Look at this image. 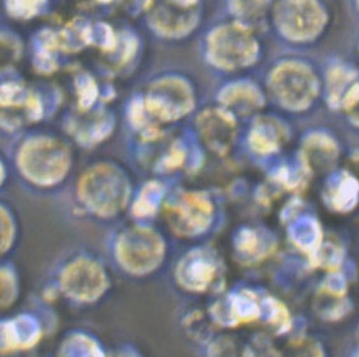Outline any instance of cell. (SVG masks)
I'll use <instances>...</instances> for the list:
<instances>
[{"label":"cell","instance_id":"1","mask_svg":"<svg viewBox=\"0 0 359 357\" xmlns=\"http://www.w3.org/2000/svg\"><path fill=\"white\" fill-rule=\"evenodd\" d=\"M200 47L208 67L218 72L247 69L255 64L259 52L253 31L234 18L214 22L208 27Z\"/></svg>","mask_w":359,"mask_h":357},{"label":"cell","instance_id":"2","mask_svg":"<svg viewBox=\"0 0 359 357\" xmlns=\"http://www.w3.org/2000/svg\"><path fill=\"white\" fill-rule=\"evenodd\" d=\"M205 0H148L144 22L157 38L166 43H181L201 28Z\"/></svg>","mask_w":359,"mask_h":357},{"label":"cell","instance_id":"3","mask_svg":"<svg viewBox=\"0 0 359 357\" xmlns=\"http://www.w3.org/2000/svg\"><path fill=\"white\" fill-rule=\"evenodd\" d=\"M69 154L58 141L39 138L27 141L20 153V168L34 185L48 186L64 177Z\"/></svg>","mask_w":359,"mask_h":357},{"label":"cell","instance_id":"4","mask_svg":"<svg viewBox=\"0 0 359 357\" xmlns=\"http://www.w3.org/2000/svg\"><path fill=\"white\" fill-rule=\"evenodd\" d=\"M273 95L285 108H308L318 94V83L305 66L296 62L280 64L269 78Z\"/></svg>","mask_w":359,"mask_h":357},{"label":"cell","instance_id":"5","mask_svg":"<svg viewBox=\"0 0 359 357\" xmlns=\"http://www.w3.org/2000/svg\"><path fill=\"white\" fill-rule=\"evenodd\" d=\"M184 78L163 77L148 89V108L162 119H177L193 106V91Z\"/></svg>","mask_w":359,"mask_h":357},{"label":"cell","instance_id":"6","mask_svg":"<svg viewBox=\"0 0 359 357\" xmlns=\"http://www.w3.org/2000/svg\"><path fill=\"white\" fill-rule=\"evenodd\" d=\"M278 31L292 41H309L318 31V8L311 0H281L275 10Z\"/></svg>","mask_w":359,"mask_h":357},{"label":"cell","instance_id":"7","mask_svg":"<svg viewBox=\"0 0 359 357\" xmlns=\"http://www.w3.org/2000/svg\"><path fill=\"white\" fill-rule=\"evenodd\" d=\"M116 174L97 169L83 179V198L93 210L109 214L118 209L122 201V186H118Z\"/></svg>","mask_w":359,"mask_h":357},{"label":"cell","instance_id":"8","mask_svg":"<svg viewBox=\"0 0 359 357\" xmlns=\"http://www.w3.org/2000/svg\"><path fill=\"white\" fill-rule=\"evenodd\" d=\"M65 290L72 298L91 300L103 292L105 278L99 265L89 260H77L62 275Z\"/></svg>","mask_w":359,"mask_h":357},{"label":"cell","instance_id":"9","mask_svg":"<svg viewBox=\"0 0 359 357\" xmlns=\"http://www.w3.org/2000/svg\"><path fill=\"white\" fill-rule=\"evenodd\" d=\"M15 236V223L13 217L0 204V256L11 249Z\"/></svg>","mask_w":359,"mask_h":357},{"label":"cell","instance_id":"10","mask_svg":"<svg viewBox=\"0 0 359 357\" xmlns=\"http://www.w3.org/2000/svg\"><path fill=\"white\" fill-rule=\"evenodd\" d=\"M12 276L6 270H0V307L9 304L15 295L17 284Z\"/></svg>","mask_w":359,"mask_h":357},{"label":"cell","instance_id":"11","mask_svg":"<svg viewBox=\"0 0 359 357\" xmlns=\"http://www.w3.org/2000/svg\"><path fill=\"white\" fill-rule=\"evenodd\" d=\"M9 1L14 13L20 15H29L34 13V10L37 9L42 0H9Z\"/></svg>","mask_w":359,"mask_h":357},{"label":"cell","instance_id":"12","mask_svg":"<svg viewBox=\"0 0 359 357\" xmlns=\"http://www.w3.org/2000/svg\"><path fill=\"white\" fill-rule=\"evenodd\" d=\"M346 108L353 120L359 124V86L354 88L346 96Z\"/></svg>","mask_w":359,"mask_h":357},{"label":"cell","instance_id":"13","mask_svg":"<svg viewBox=\"0 0 359 357\" xmlns=\"http://www.w3.org/2000/svg\"><path fill=\"white\" fill-rule=\"evenodd\" d=\"M1 179H3V167L0 164V183H1Z\"/></svg>","mask_w":359,"mask_h":357}]
</instances>
